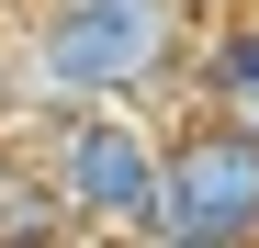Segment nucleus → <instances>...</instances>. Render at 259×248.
<instances>
[{"label":"nucleus","mask_w":259,"mask_h":248,"mask_svg":"<svg viewBox=\"0 0 259 248\" xmlns=\"http://www.w3.org/2000/svg\"><path fill=\"white\" fill-rule=\"evenodd\" d=\"M169 57H181V0H46L23 91L68 102V113L79 102H136Z\"/></svg>","instance_id":"1"},{"label":"nucleus","mask_w":259,"mask_h":248,"mask_svg":"<svg viewBox=\"0 0 259 248\" xmlns=\"http://www.w3.org/2000/svg\"><path fill=\"white\" fill-rule=\"evenodd\" d=\"M124 248H169V237H124Z\"/></svg>","instance_id":"6"},{"label":"nucleus","mask_w":259,"mask_h":248,"mask_svg":"<svg viewBox=\"0 0 259 248\" xmlns=\"http://www.w3.org/2000/svg\"><path fill=\"white\" fill-rule=\"evenodd\" d=\"M0 248H79V237H68V226H46V237H0Z\"/></svg>","instance_id":"5"},{"label":"nucleus","mask_w":259,"mask_h":248,"mask_svg":"<svg viewBox=\"0 0 259 248\" xmlns=\"http://www.w3.org/2000/svg\"><path fill=\"white\" fill-rule=\"evenodd\" d=\"M34 158H46V181H57V215H79V226H147L158 215V158L169 147L136 136L113 102H79Z\"/></svg>","instance_id":"3"},{"label":"nucleus","mask_w":259,"mask_h":248,"mask_svg":"<svg viewBox=\"0 0 259 248\" xmlns=\"http://www.w3.org/2000/svg\"><path fill=\"white\" fill-rule=\"evenodd\" d=\"M147 237H169V248H259V136L248 124L203 113L192 136H169Z\"/></svg>","instance_id":"2"},{"label":"nucleus","mask_w":259,"mask_h":248,"mask_svg":"<svg viewBox=\"0 0 259 248\" xmlns=\"http://www.w3.org/2000/svg\"><path fill=\"white\" fill-rule=\"evenodd\" d=\"M203 102L259 136V23H226V34L203 46Z\"/></svg>","instance_id":"4"}]
</instances>
